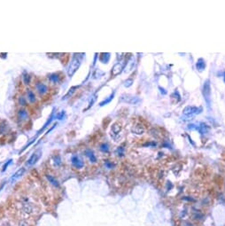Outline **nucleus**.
Listing matches in <instances>:
<instances>
[{
  "instance_id": "nucleus-19",
  "label": "nucleus",
  "mask_w": 225,
  "mask_h": 226,
  "mask_svg": "<svg viewBox=\"0 0 225 226\" xmlns=\"http://www.w3.org/2000/svg\"><path fill=\"white\" fill-rule=\"evenodd\" d=\"M46 177H47V179L49 180V182H50L51 184H53L54 186H56V187H58L59 186V184H58V182L52 176H51V175H47L46 176Z\"/></svg>"
},
{
  "instance_id": "nucleus-2",
  "label": "nucleus",
  "mask_w": 225,
  "mask_h": 226,
  "mask_svg": "<svg viewBox=\"0 0 225 226\" xmlns=\"http://www.w3.org/2000/svg\"><path fill=\"white\" fill-rule=\"evenodd\" d=\"M122 125L120 122H115L111 128V137L115 140L119 141L122 138Z\"/></svg>"
},
{
  "instance_id": "nucleus-6",
  "label": "nucleus",
  "mask_w": 225,
  "mask_h": 226,
  "mask_svg": "<svg viewBox=\"0 0 225 226\" xmlns=\"http://www.w3.org/2000/svg\"><path fill=\"white\" fill-rule=\"evenodd\" d=\"M203 95H204V99L207 101L208 106H210V97H211V88H210V84H209L208 80H207L204 85H203Z\"/></svg>"
},
{
  "instance_id": "nucleus-1",
  "label": "nucleus",
  "mask_w": 225,
  "mask_h": 226,
  "mask_svg": "<svg viewBox=\"0 0 225 226\" xmlns=\"http://www.w3.org/2000/svg\"><path fill=\"white\" fill-rule=\"evenodd\" d=\"M20 207H21V210L26 215H33L36 212V206L28 198L21 199L20 202Z\"/></svg>"
},
{
  "instance_id": "nucleus-8",
  "label": "nucleus",
  "mask_w": 225,
  "mask_h": 226,
  "mask_svg": "<svg viewBox=\"0 0 225 226\" xmlns=\"http://www.w3.org/2000/svg\"><path fill=\"white\" fill-rule=\"evenodd\" d=\"M36 89L40 95H44L48 92V86L43 83H37L36 84Z\"/></svg>"
},
{
  "instance_id": "nucleus-5",
  "label": "nucleus",
  "mask_w": 225,
  "mask_h": 226,
  "mask_svg": "<svg viewBox=\"0 0 225 226\" xmlns=\"http://www.w3.org/2000/svg\"><path fill=\"white\" fill-rule=\"evenodd\" d=\"M202 109L200 107H194V106H187L185 108L183 109V115L185 116H193L195 115H198L201 112Z\"/></svg>"
},
{
  "instance_id": "nucleus-23",
  "label": "nucleus",
  "mask_w": 225,
  "mask_h": 226,
  "mask_svg": "<svg viewBox=\"0 0 225 226\" xmlns=\"http://www.w3.org/2000/svg\"><path fill=\"white\" fill-rule=\"evenodd\" d=\"M116 153L119 156H122L124 154V148L122 146H120L118 147V149L116 150Z\"/></svg>"
},
{
  "instance_id": "nucleus-7",
  "label": "nucleus",
  "mask_w": 225,
  "mask_h": 226,
  "mask_svg": "<svg viewBox=\"0 0 225 226\" xmlns=\"http://www.w3.org/2000/svg\"><path fill=\"white\" fill-rule=\"evenodd\" d=\"M40 156H41V152H40V151H37V152L34 153L33 154L31 155V157H30V158L28 159V160L27 165H28V166H32V165H34V164L36 163V161L39 160Z\"/></svg>"
},
{
  "instance_id": "nucleus-16",
  "label": "nucleus",
  "mask_w": 225,
  "mask_h": 226,
  "mask_svg": "<svg viewBox=\"0 0 225 226\" xmlns=\"http://www.w3.org/2000/svg\"><path fill=\"white\" fill-rule=\"evenodd\" d=\"M18 115H19V118L21 120H26L28 118V112L26 110H24V109H21L19 111V113H18Z\"/></svg>"
},
{
  "instance_id": "nucleus-26",
  "label": "nucleus",
  "mask_w": 225,
  "mask_h": 226,
  "mask_svg": "<svg viewBox=\"0 0 225 226\" xmlns=\"http://www.w3.org/2000/svg\"><path fill=\"white\" fill-rule=\"evenodd\" d=\"M132 83H133L132 80H127L125 83H124V86H125V87H129V86L132 85Z\"/></svg>"
},
{
  "instance_id": "nucleus-22",
  "label": "nucleus",
  "mask_w": 225,
  "mask_h": 226,
  "mask_svg": "<svg viewBox=\"0 0 225 226\" xmlns=\"http://www.w3.org/2000/svg\"><path fill=\"white\" fill-rule=\"evenodd\" d=\"M19 226H32L27 220L25 219H22L19 222Z\"/></svg>"
},
{
  "instance_id": "nucleus-21",
  "label": "nucleus",
  "mask_w": 225,
  "mask_h": 226,
  "mask_svg": "<svg viewBox=\"0 0 225 226\" xmlns=\"http://www.w3.org/2000/svg\"><path fill=\"white\" fill-rule=\"evenodd\" d=\"M50 80L51 82H52L53 84H57L58 82V75L57 74H53V75H50Z\"/></svg>"
},
{
  "instance_id": "nucleus-14",
  "label": "nucleus",
  "mask_w": 225,
  "mask_h": 226,
  "mask_svg": "<svg viewBox=\"0 0 225 226\" xmlns=\"http://www.w3.org/2000/svg\"><path fill=\"white\" fill-rule=\"evenodd\" d=\"M27 95H28V100H29L30 103H35L36 102V95H35V93H34L31 90H28V92H27Z\"/></svg>"
},
{
  "instance_id": "nucleus-20",
  "label": "nucleus",
  "mask_w": 225,
  "mask_h": 226,
  "mask_svg": "<svg viewBox=\"0 0 225 226\" xmlns=\"http://www.w3.org/2000/svg\"><path fill=\"white\" fill-rule=\"evenodd\" d=\"M193 218L194 219H196V220H200L201 218L203 217V215H202V213H200V211H194V213H193Z\"/></svg>"
},
{
  "instance_id": "nucleus-24",
  "label": "nucleus",
  "mask_w": 225,
  "mask_h": 226,
  "mask_svg": "<svg viewBox=\"0 0 225 226\" xmlns=\"http://www.w3.org/2000/svg\"><path fill=\"white\" fill-rule=\"evenodd\" d=\"M100 150L103 151V152H108L109 150V147H108V145H107V144H103L101 146H100Z\"/></svg>"
},
{
  "instance_id": "nucleus-18",
  "label": "nucleus",
  "mask_w": 225,
  "mask_h": 226,
  "mask_svg": "<svg viewBox=\"0 0 225 226\" xmlns=\"http://www.w3.org/2000/svg\"><path fill=\"white\" fill-rule=\"evenodd\" d=\"M7 128H8L7 123H6L5 122H0V135L5 134L6 131H7Z\"/></svg>"
},
{
  "instance_id": "nucleus-11",
  "label": "nucleus",
  "mask_w": 225,
  "mask_h": 226,
  "mask_svg": "<svg viewBox=\"0 0 225 226\" xmlns=\"http://www.w3.org/2000/svg\"><path fill=\"white\" fill-rule=\"evenodd\" d=\"M144 131H145V129H144V127L143 125H141V124H137V125H135L133 128H132V132L137 135L144 134Z\"/></svg>"
},
{
  "instance_id": "nucleus-17",
  "label": "nucleus",
  "mask_w": 225,
  "mask_h": 226,
  "mask_svg": "<svg viewBox=\"0 0 225 226\" xmlns=\"http://www.w3.org/2000/svg\"><path fill=\"white\" fill-rule=\"evenodd\" d=\"M86 155L89 157V159L90 160L92 161V162H96V160H97V158H96V156H95V154L93 153V152L91 150H86Z\"/></svg>"
},
{
  "instance_id": "nucleus-10",
  "label": "nucleus",
  "mask_w": 225,
  "mask_h": 226,
  "mask_svg": "<svg viewBox=\"0 0 225 226\" xmlns=\"http://www.w3.org/2000/svg\"><path fill=\"white\" fill-rule=\"evenodd\" d=\"M72 163H73V165H74L75 168H82L84 165V161L80 159L77 155H75V156L72 157Z\"/></svg>"
},
{
  "instance_id": "nucleus-29",
  "label": "nucleus",
  "mask_w": 225,
  "mask_h": 226,
  "mask_svg": "<svg viewBox=\"0 0 225 226\" xmlns=\"http://www.w3.org/2000/svg\"><path fill=\"white\" fill-rule=\"evenodd\" d=\"M224 82H225V76H224Z\"/></svg>"
},
{
  "instance_id": "nucleus-13",
  "label": "nucleus",
  "mask_w": 225,
  "mask_h": 226,
  "mask_svg": "<svg viewBox=\"0 0 225 226\" xmlns=\"http://www.w3.org/2000/svg\"><path fill=\"white\" fill-rule=\"evenodd\" d=\"M196 67H197V69H198L199 71H203V70L205 69V67H206V63H205L204 59H198V61H197V63H196Z\"/></svg>"
},
{
  "instance_id": "nucleus-25",
  "label": "nucleus",
  "mask_w": 225,
  "mask_h": 226,
  "mask_svg": "<svg viewBox=\"0 0 225 226\" xmlns=\"http://www.w3.org/2000/svg\"><path fill=\"white\" fill-rule=\"evenodd\" d=\"M113 98H114V93H113V94H111V96L109 97V99H107V100H105L103 101V102H101V103H100V106H104L105 104H107L108 102H110V100H112Z\"/></svg>"
},
{
  "instance_id": "nucleus-12",
  "label": "nucleus",
  "mask_w": 225,
  "mask_h": 226,
  "mask_svg": "<svg viewBox=\"0 0 225 226\" xmlns=\"http://www.w3.org/2000/svg\"><path fill=\"white\" fill-rule=\"evenodd\" d=\"M25 168H20L18 171H17L16 173L13 175V176H12V178H11V182L12 183H13V182H15L17 179H19L20 177L21 176H23V174H24V172H25Z\"/></svg>"
},
{
  "instance_id": "nucleus-3",
  "label": "nucleus",
  "mask_w": 225,
  "mask_h": 226,
  "mask_svg": "<svg viewBox=\"0 0 225 226\" xmlns=\"http://www.w3.org/2000/svg\"><path fill=\"white\" fill-rule=\"evenodd\" d=\"M121 101L127 103V104H130V105H137L140 102V99L131 95V94H122L120 98Z\"/></svg>"
},
{
  "instance_id": "nucleus-4",
  "label": "nucleus",
  "mask_w": 225,
  "mask_h": 226,
  "mask_svg": "<svg viewBox=\"0 0 225 226\" xmlns=\"http://www.w3.org/2000/svg\"><path fill=\"white\" fill-rule=\"evenodd\" d=\"M80 61H81V60L79 59L78 57H76V56H75L74 59H72V61H71V63H70V65H69V67H68V70H67V74H68L69 76H72V75H74L75 72H76V70L79 68L80 64H81Z\"/></svg>"
},
{
  "instance_id": "nucleus-27",
  "label": "nucleus",
  "mask_w": 225,
  "mask_h": 226,
  "mask_svg": "<svg viewBox=\"0 0 225 226\" xmlns=\"http://www.w3.org/2000/svg\"><path fill=\"white\" fill-rule=\"evenodd\" d=\"M19 102H20V104L21 105H22V106H25V104H26V100L23 98V97H21V99H20V100H19Z\"/></svg>"
},
{
  "instance_id": "nucleus-15",
  "label": "nucleus",
  "mask_w": 225,
  "mask_h": 226,
  "mask_svg": "<svg viewBox=\"0 0 225 226\" xmlns=\"http://www.w3.org/2000/svg\"><path fill=\"white\" fill-rule=\"evenodd\" d=\"M198 130H199V131H200L201 134H205V133H207V132L208 131L209 128L208 126L206 125L205 123H201V124L198 127Z\"/></svg>"
},
{
  "instance_id": "nucleus-28",
  "label": "nucleus",
  "mask_w": 225,
  "mask_h": 226,
  "mask_svg": "<svg viewBox=\"0 0 225 226\" xmlns=\"http://www.w3.org/2000/svg\"><path fill=\"white\" fill-rule=\"evenodd\" d=\"M0 226H13V225H12V224H10L9 222H5V223H3Z\"/></svg>"
},
{
  "instance_id": "nucleus-9",
  "label": "nucleus",
  "mask_w": 225,
  "mask_h": 226,
  "mask_svg": "<svg viewBox=\"0 0 225 226\" xmlns=\"http://www.w3.org/2000/svg\"><path fill=\"white\" fill-rule=\"evenodd\" d=\"M122 69H123V66H122V63H116L114 67H113V69H112V76H116V75H120L121 73H122Z\"/></svg>"
}]
</instances>
